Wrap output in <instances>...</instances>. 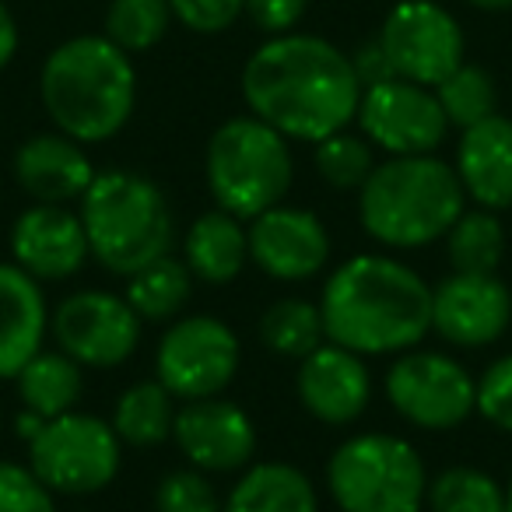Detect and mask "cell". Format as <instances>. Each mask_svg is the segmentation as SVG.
Here are the masks:
<instances>
[{"label": "cell", "instance_id": "1", "mask_svg": "<svg viewBox=\"0 0 512 512\" xmlns=\"http://www.w3.org/2000/svg\"><path fill=\"white\" fill-rule=\"evenodd\" d=\"M242 99L256 120L271 123L288 141L316 144L355 120L362 81L348 53L330 39L285 32L246 60Z\"/></svg>", "mask_w": 512, "mask_h": 512}, {"label": "cell", "instance_id": "2", "mask_svg": "<svg viewBox=\"0 0 512 512\" xmlns=\"http://www.w3.org/2000/svg\"><path fill=\"white\" fill-rule=\"evenodd\" d=\"M330 344L355 355H400L432 330V288L393 256H351L330 274L320 295Z\"/></svg>", "mask_w": 512, "mask_h": 512}, {"label": "cell", "instance_id": "3", "mask_svg": "<svg viewBox=\"0 0 512 512\" xmlns=\"http://www.w3.org/2000/svg\"><path fill=\"white\" fill-rule=\"evenodd\" d=\"M46 116L60 134L102 144L127 127L137 102V71L130 53L106 36H74L46 57L39 74Z\"/></svg>", "mask_w": 512, "mask_h": 512}, {"label": "cell", "instance_id": "4", "mask_svg": "<svg viewBox=\"0 0 512 512\" xmlns=\"http://www.w3.org/2000/svg\"><path fill=\"white\" fill-rule=\"evenodd\" d=\"M463 183L449 162L435 155L386 158L358 190V218L376 242L390 249H418L446 239L463 214Z\"/></svg>", "mask_w": 512, "mask_h": 512}, {"label": "cell", "instance_id": "5", "mask_svg": "<svg viewBox=\"0 0 512 512\" xmlns=\"http://www.w3.org/2000/svg\"><path fill=\"white\" fill-rule=\"evenodd\" d=\"M78 214L88 235V249L109 274L130 278L169 256L172 249L176 225H172L169 200L141 172H95Z\"/></svg>", "mask_w": 512, "mask_h": 512}, {"label": "cell", "instance_id": "6", "mask_svg": "<svg viewBox=\"0 0 512 512\" xmlns=\"http://www.w3.org/2000/svg\"><path fill=\"white\" fill-rule=\"evenodd\" d=\"M204 172L221 211L249 218L285 204L292 190V148L271 123L249 116L225 120L207 141Z\"/></svg>", "mask_w": 512, "mask_h": 512}, {"label": "cell", "instance_id": "7", "mask_svg": "<svg viewBox=\"0 0 512 512\" xmlns=\"http://www.w3.org/2000/svg\"><path fill=\"white\" fill-rule=\"evenodd\" d=\"M327 488L341 512H418L428 477L418 449L400 435H351L327 463Z\"/></svg>", "mask_w": 512, "mask_h": 512}, {"label": "cell", "instance_id": "8", "mask_svg": "<svg viewBox=\"0 0 512 512\" xmlns=\"http://www.w3.org/2000/svg\"><path fill=\"white\" fill-rule=\"evenodd\" d=\"M29 467L53 495H92L120 474V435L95 414L67 411L29 439Z\"/></svg>", "mask_w": 512, "mask_h": 512}, {"label": "cell", "instance_id": "9", "mask_svg": "<svg viewBox=\"0 0 512 512\" xmlns=\"http://www.w3.org/2000/svg\"><path fill=\"white\" fill-rule=\"evenodd\" d=\"M386 400L411 425L446 432L477 411V379L442 351H400L386 372Z\"/></svg>", "mask_w": 512, "mask_h": 512}, {"label": "cell", "instance_id": "10", "mask_svg": "<svg viewBox=\"0 0 512 512\" xmlns=\"http://www.w3.org/2000/svg\"><path fill=\"white\" fill-rule=\"evenodd\" d=\"M379 46L393 74L435 88L463 64V29L439 0H400L379 29Z\"/></svg>", "mask_w": 512, "mask_h": 512}, {"label": "cell", "instance_id": "11", "mask_svg": "<svg viewBox=\"0 0 512 512\" xmlns=\"http://www.w3.org/2000/svg\"><path fill=\"white\" fill-rule=\"evenodd\" d=\"M155 372L176 400L218 397L239 372V337L218 316H183L165 330Z\"/></svg>", "mask_w": 512, "mask_h": 512}, {"label": "cell", "instance_id": "12", "mask_svg": "<svg viewBox=\"0 0 512 512\" xmlns=\"http://www.w3.org/2000/svg\"><path fill=\"white\" fill-rule=\"evenodd\" d=\"M355 120L372 148L386 151L390 158L435 155L449 134V120L435 99V88L404 78L362 88Z\"/></svg>", "mask_w": 512, "mask_h": 512}, {"label": "cell", "instance_id": "13", "mask_svg": "<svg viewBox=\"0 0 512 512\" xmlns=\"http://www.w3.org/2000/svg\"><path fill=\"white\" fill-rule=\"evenodd\" d=\"M60 351L81 369H116L141 344V316L113 292H74L50 316Z\"/></svg>", "mask_w": 512, "mask_h": 512}, {"label": "cell", "instance_id": "14", "mask_svg": "<svg viewBox=\"0 0 512 512\" xmlns=\"http://www.w3.org/2000/svg\"><path fill=\"white\" fill-rule=\"evenodd\" d=\"M512 323V295L495 274L453 271L432 288V330L453 348L495 344Z\"/></svg>", "mask_w": 512, "mask_h": 512}, {"label": "cell", "instance_id": "15", "mask_svg": "<svg viewBox=\"0 0 512 512\" xmlns=\"http://www.w3.org/2000/svg\"><path fill=\"white\" fill-rule=\"evenodd\" d=\"M179 453L207 474H232L242 470L256 453L253 418L239 404L221 397L186 400L172 425Z\"/></svg>", "mask_w": 512, "mask_h": 512}, {"label": "cell", "instance_id": "16", "mask_svg": "<svg viewBox=\"0 0 512 512\" xmlns=\"http://www.w3.org/2000/svg\"><path fill=\"white\" fill-rule=\"evenodd\" d=\"M249 260L278 281H309L330 260V235L306 207L278 204L249 225Z\"/></svg>", "mask_w": 512, "mask_h": 512}, {"label": "cell", "instance_id": "17", "mask_svg": "<svg viewBox=\"0 0 512 512\" xmlns=\"http://www.w3.org/2000/svg\"><path fill=\"white\" fill-rule=\"evenodd\" d=\"M15 264L36 281H64L85 267L92 256L81 214L64 204H36L18 214L11 228Z\"/></svg>", "mask_w": 512, "mask_h": 512}, {"label": "cell", "instance_id": "18", "mask_svg": "<svg viewBox=\"0 0 512 512\" xmlns=\"http://www.w3.org/2000/svg\"><path fill=\"white\" fill-rule=\"evenodd\" d=\"M295 390L302 407L323 425H351L369 407L372 379L362 355L341 344H320L313 355L302 358Z\"/></svg>", "mask_w": 512, "mask_h": 512}, {"label": "cell", "instance_id": "19", "mask_svg": "<svg viewBox=\"0 0 512 512\" xmlns=\"http://www.w3.org/2000/svg\"><path fill=\"white\" fill-rule=\"evenodd\" d=\"M15 179L36 204L81 200L95 179L85 144L67 134H36L15 151Z\"/></svg>", "mask_w": 512, "mask_h": 512}, {"label": "cell", "instance_id": "20", "mask_svg": "<svg viewBox=\"0 0 512 512\" xmlns=\"http://www.w3.org/2000/svg\"><path fill=\"white\" fill-rule=\"evenodd\" d=\"M456 176L463 193L477 207L505 211L512 207V120L509 116H488L463 130L456 148Z\"/></svg>", "mask_w": 512, "mask_h": 512}, {"label": "cell", "instance_id": "21", "mask_svg": "<svg viewBox=\"0 0 512 512\" xmlns=\"http://www.w3.org/2000/svg\"><path fill=\"white\" fill-rule=\"evenodd\" d=\"M50 330L46 295L18 264H0V379H15L43 351Z\"/></svg>", "mask_w": 512, "mask_h": 512}, {"label": "cell", "instance_id": "22", "mask_svg": "<svg viewBox=\"0 0 512 512\" xmlns=\"http://www.w3.org/2000/svg\"><path fill=\"white\" fill-rule=\"evenodd\" d=\"M186 267L207 285H228L249 260V232L228 211H207L186 232Z\"/></svg>", "mask_w": 512, "mask_h": 512}, {"label": "cell", "instance_id": "23", "mask_svg": "<svg viewBox=\"0 0 512 512\" xmlns=\"http://www.w3.org/2000/svg\"><path fill=\"white\" fill-rule=\"evenodd\" d=\"M221 512H320L313 481L292 463H256L232 488Z\"/></svg>", "mask_w": 512, "mask_h": 512}, {"label": "cell", "instance_id": "24", "mask_svg": "<svg viewBox=\"0 0 512 512\" xmlns=\"http://www.w3.org/2000/svg\"><path fill=\"white\" fill-rule=\"evenodd\" d=\"M15 379L25 411L39 414L46 421L74 411V404L81 400V390H85L81 365L74 358H67L64 351H39Z\"/></svg>", "mask_w": 512, "mask_h": 512}, {"label": "cell", "instance_id": "25", "mask_svg": "<svg viewBox=\"0 0 512 512\" xmlns=\"http://www.w3.org/2000/svg\"><path fill=\"white\" fill-rule=\"evenodd\" d=\"M193 295V271L186 267V260L176 256H162L155 264H148L144 271L127 278V295L141 323H169L183 313V306Z\"/></svg>", "mask_w": 512, "mask_h": 512}, {"label": "cell", "instance_id": "26", "mask_svg": "<svg viewBox=\"0 0 512 512\" xmlns=\"http://www.w3.org/2000/svg\"><path fill=\"white\" fill-rule=\"evenodd\" d=\"M172 393L165 390L158 379L151 383H134L130 390H123V397L113 407V432L120 435V442L130 446H158L172 435L176 425V407H172Z\"/></svg>", "mask_w": 512, "mask_h": 512}, {"label": "cell", "instance_id": "27", "mask_svg": "<svg viewBox=\"0 0 512 512\" xmlns=\"http://www.w3.org/2000/svg\"><path fill=\"white\" fill-rule=\"evenodd\" d=\"M446 256L453 271L495 274L505 256V228L498 214L488 211V207L463 211L446 232Z\"/></svg>", "mask_w": 512, "mask_h": 512}, {"label": "cell", "instance_id": "28", "mask_svg": "<svg viewBox=\"0 0 512 512\" xmlns=\"http://www.w3.org/2000/svg\"><path fill=\"white\" fill-rule=\"evenodd\" d=\"M327 330H323L320 306L306 299H281L260 320V341L271 355L278 358H306L323 344Z\"/></svg>", "mask_w": 512, "mask_h": 512}, {"label": "cell", "instance_id": "29", "mask_svg": "<svg viewBox=\"0 0 512 512\" xmlns=\"http://www.w3.org/2000/svg\"><path fill=\"white\" fill-rule=\"evenodd\" d=\"M435 99H439L449 127L467 130V127H474V123L495 116L498 88H495V78H491L484 67L460 64L446 81L435 85Z\"/></svg>", "mask_w": 512, "mask_h": 512}, {"label": "cell", "instance_id": "30", "mask_svg": "<svg viewBox=\"0 0 512 512\" xmlns=\"http://www.w3.org/2000/svg\"><path fill=\"white\" fill-rule=\"evenodd\" d=\"M172 25L169 0H109L106 32L123 53H148L165 39Z\"/></svg>", "mask_w": 512, "mask_h": 512}, {"label": "cell", "instance_id": "31", "mask_svg": "<svg viewBox=\"0 0 512 512\" xmlns=\"http://www.w3.org/2000/svg\"><path fill=\"white\" fill-rule=\"evenodd\" d=\"M432 512H505V488L491 474L474 467H449L428 481Z\"/></svg>", "mask_w": 512, "mask_h": 512}, {"label": "cell", "instance_id": "32", "mask_svg": "<svg viewBox=\"0 0 512 512\" xmlns=\"http://www.w3.org/2000/svg\"><path fill=\"white\" fill-rule=\"evenodd\" d=\"M372 169H376V148L369 144V137L337 130L316 141V172L334 190H362Z\"/></svg>", "mask_w": 512, "mask_h": 512}, {"label": "cell", "instance_id": "33", "mask_svg": "<svg viewBox=\"0 0 512 512\" xmlns=\"http://www.w3.org/2000/svg\"><path fill=\"white\" fill-rule=\"evenodd\" d=\"M155 512H221V502L200 470H172L155 491Z\"/></svg>", "mask_w": 512, "mask_h": 512}, {"label": "cell", "instance_id": "34", "mask_svg": "<svg viewBox=\"0 0 512 512\" xmlns=\"http://www.w3.org/2000/svg\"><path fill=\"white\" fill-rule=\"evenodd\" d=\"M0 512H57V502L32 467L0 460Z\"/></svg>", "mask_w": 512, "mask_h": 512}, {"label": "cell", "instance_id": "35", "mask_svg": "<svg viewBox=\"0 0 512 512\" xmlns=\"http://www.w3.org/2000/svg\"><path fill=\"white\" fill-rule=\"evenodd\" d=\"M477 411L488 425L512 435V355L491 362L477 379Z\"/></svg>", "mask_w": 512, "mask_h": 512}, {"label": "cell", "instance_id": "36", "mask_svg": "<svg viewBox=\"0 0 512 512\" xmlns=\"http://www.w3.org/2000/svg\"><path fill=\"white\" fill-rule=\"evenodd\" d=\"M169 8L183 29L200 32V36H218L239 22L246 0H169Z\"/></svg>", "mask_w": 512, "mask_h": 512}, {"label": "cell", "instance_id": "37", "mask_svg": "<svg viewBox=\"0 0 512 512\" xmlns=\"http://www.w3.org/2000/svg\"><path fill=\"white\" fill-rule=\"evenodd\" d=\"M306 11L309 0H246L242 15L267 36H285V32H295V25L306 18Z\"/></svg>", "mask_w": 512, "mask_h": 512}, {"label": "cell", "instance_id": "38", "mask_svg": "<svg viewBox=\"0 0 512 512\" xmlns=\"http://www.w3.org/2000/svg\"><path fill=\"white\" fill-rule=\"evenodd\" d=\"M351 67H355V74H358V81H362V88L397 78V74H393V67H390V60H386L383 46H379V39H372V43L358 46V53L351 57Z\"/></svg>", "mask_w": 512, "mask_h": 512}, {"label": "cell", "instance_id": "39", "mask_svg": "<svg viewBox=\"0 0 512 512\" xmlns=\"http://www.w3.org/2000/svg\"><path fill=\"white\" fill-rule=\"evenodd\" d=\"M18 53V25H15V15L8 11V4L0 0V71L15 60Z\"/></svg>", "mask_w": 512, "mask_h": 512}, {"label": "cell", "instance_id": "40", "mask_svg": "<svg viewBox=\"0 0 512 512\" xmlns=\"http://www.w3.org/2000/svg\"><path fill=\"white\" fill-rule=\"evenodd\" d=\"M43 425H46V418H39V414H32V411H22V414H18V435H22L25 442H29L32 435H36Z\"/></svg>", "mask_w": 512, "mask_h": 512}, {"label": "cell", "instance_id": "41", "mask_svg": "<svg viewBox=\"0 0 512 512\" xmlns=\"http://www.w3.org/2000/svg\"><path fill=\"white\" fill-rule=\"evenodd\" d=\"M470 8H477V11H509L512 8V0H467Z\"/></svg>", "mask_w": 512, "mask_h": 512}, {"label": "cell", "instance_id": "42", "mask_svg": "<svg viewBox=\"0 0 512 512\" xmlns=\"http://www.w3.org/2000/svg\"><path fill=\"white\" fill-rule=\"evenodd\" d=\"M505 512H512V474H509V484H505Z\"/></svg>", "mask_w": 512, "mask_h": 512}]
</instances>
